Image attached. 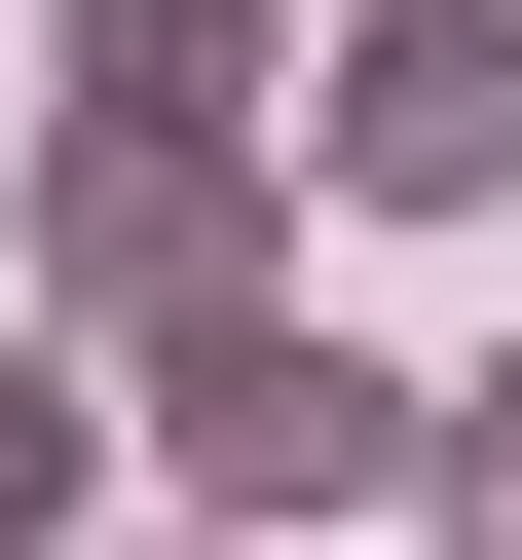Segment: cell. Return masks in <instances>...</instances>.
<instances>
[{"label": "cell", "mask_w": 522, "mask_h": 560, "mask_svg": "<svg viewBox=\"0 0 522 560\" xmlns=\"http://www.w3.org/2000/svg\"><path fill=\"white\" fill-rule=\"evenodd\" d=\"M150 486H187V523H261V560H299V523H411V486H448V374H373L299 261H261V300H187V337H150Z\"/></svg>", "instance_id": "1"}, {"label": "cell", "mask_w": 522, "mask_h": 560, "mask_svg": "<svg viewBox=\"0 0 522 560\" xmlns=\"http://www.w3.org/2000/svg\"><path fill=\"white\" fill-rule=\"evenodd\" d=\"M261 261H299V187H261V113H38V224H0V300L38 337H187V300H261Z\"/></svg>", "instance_id": "2"}, {"label": "cell", "mask_w": 522, "mask_h": 560, "mask_svg": "<svg viewBox=\"0 0 522 560\" xmlns=\"http://www.w3.org/2000/svg\"><path fill=\"white\" fill-rule=\"evenodd\" d=\"M299 187L522 224V0H299Z\"/></svg>", "instance_id": "3"}, {"label": "cell", "mask_w": 522, "mask_h": 560, "mask_svg": "<svg viewBox=\"0 0 522 560\" xmlns=\"http://www.w3.org/2000/svg\"><path fill=\"white\" fill-rule=\"evenodd\" d=\"M38 75H75V113H261V150H299V0H38Z\"/></svg>", "instance_id": "4"}, {"label": "cell", "mask_w": 522, "mask_h": 560, "mask_svg": "<svg viewBox=\"0 0 522 560\" xmlns=\"http://www.w3.org/2000/svg\"><path fill=\"white\" fill-rule=\"evenodd\" d=\"M75 523H112V337L0 300V560H75Z\"/></svg>", "instance_id": "5"}, {"label": "cell", "mask_w": 522, "mask_h": 560, "mask_svg": "<svg viewBox=\"0 0 522 560\" xmlns=\"http://www.w3.org/2000/svg\"><path fill=\"white\" fill-rule=\"evenodd\" d=\"M411 523H448V560H522V337L448 374V486H411Z\"/></svg>", "instance_id": "6"}, {"label": "cell", "mask_w": 522, "mask_h": 560, "mask_svg": "<svg viewBox=\"0 0 522 560\" xmlns=\"http://www.w3.org/2000/svg\"><path fill=\"white\" fill-rule=\"evenodd\" d=\"M75 560H261V523H187V486H150V523H75Z\"/></svg>", "instance_id": "7"}, {"label": "cell", "mask_w": 522, "mask_h": 560, "mask_svg": "<svg viewBox=\"0 0 522 560\" xmlns=\"http://www.w3.org/2000/svg\"><path fill=\"white\" fill-rule=\"evenodd\" d=\"M411 560H448V523H411Z\"/></svg>", "instance_id": "8"}]
</instances>
